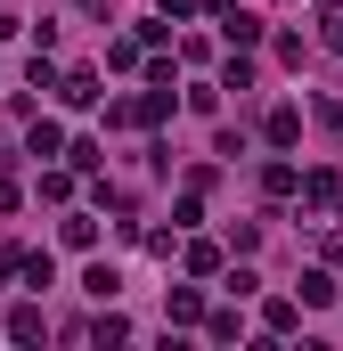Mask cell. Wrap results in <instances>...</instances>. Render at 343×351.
Returning <instances> with one entry per match:
<instances>
[{
	"instance_id": "8992f818",
	"label": "cell",
	"mask_w": 343,
	"mask_h": 351,
	"mask_svg": "<svg viewBox=\"0 0 343 351\" xmlns=\"http://www.w3.org/2000/svg\"><path fill=\"white\" fill-rule=\"evenodd\" d=\"M261 188H270V196H294V188H303V172H294V164H270V172H261Z\"/></svg>"
},
{
	"instance_id": "8fae6325",
	"label": "cell",
	"mask_w": 343,
	"mask_h": 351,
	"mask_svg": "<svg viewBox=\"0 0 343 351\" xmlns=\"http://www.w3.org/2000/svg\"><path fill=\"white\" fill-rule=\"evenodd\" d=\"M335 254H343V245H335Z\"/></svg>"
},
{
	"instance_id": "5b68a950",
	"label": "cell",
	"mask_w": 343,
	"mask_h": 351,
	"mask_svg": "<svg viewBox=\"0 0 343 351\" xmlns=\"http://www.w3.org/2000/svg\"><path fill=\"white\" fill-rule=\"evenodd\" d=\"M164 319H172V327H188V319H204V302H196V294L180 286V294H172V302H164Z\"/></svg>"
},
{
	"instance_id": "ba28073f",
	"label": "cell",
	"mask_w": 343,
	"mask_h": 351,
	"mask_svg": "<svg viewBox=\"0 0 343 351\" xmlns=\"http://www.w3.org/2000/svg\"><path fill=\"white\" fill-rule=\"evenodd\" d=\"M261 327H270V335H286V327H294V302H286V294H278V302H261Z\"/></svg>"
},
{
	"instance_id": "9c48e42d",
	"label": "cell",
	"mask_w": 343,
	"mask_h": 351,
	"mask_svg": "<svg viewBox=\"0 0 343 351\" xmlns=\"http://www.w3.org/2000/svg\"><path fill=\"white\" fill-rule=\"evenodd\" d=\"M229 41H237V49H254V41H261V25L246 16V8H229Z\"/></svg>"
},
{
	"instance_id": "30bf717a",
	"label": "cell",
	"mask_w": 343,
	"mask_h": 351,
	"mask_svg": "<svg viewBox=\"0 0 343 351\" xmlns=\"http://www.w3.org/2000/svg\"><path fill=\"white\" fill-rule=\"evenodd\" d=\"M319 41H327V49H343V0H335V8H319Z\"/></svg>"
},
{
	"instance_id": "7a4b0ae2",
	"label": "cell",
	"mask_w": 343,
	"mask_h": 351,
	"mask_svg": "<svg viewBox=\"0 0 343 351\" xmlns=\"http://www.w3.org/2000/svg\"><path fill=\"white\" fill-rule=\"evenodd\" d=\"M41 335H49V319H41L33 302H16V311H8V343H41Z\"/></svg>"
},
{
	"instance_id": "52a82bcc",
	"label": "cell",
	"mask_w": 343,
	"mask_h": 351,
	"mask_svg": "<svg viewBox=\"0 0 343 351\" xmlns=\"http://www.w3.org/2000/svg\"><path fill=\"white\" fill-rule=\"evenodd\" d=\"M303 302H335V278L327 269H303Z\"/></svg>"
},
{
	"instance_id": "3957f363",
	"label": "cell",
	"mask_w": 343,
	"mask_h": 351,
	"mask_svg": "<svg viewBox=\"0 0 343 351\" xmlns=\"http://www.w3.org/2000/svg\"><path fill=\"white\" fill-rule=\"evenodd\" d=\"M58 90H66V106H98V74H90V66H74Z\"/></svg>"
},
{
	"instance_id": "6da1fadb",
	"label": "cell",
	"mask_w": 343,
	"mask_h": 351,
	"mask_svg": "<svg viewBox=\"0 0 343 351\" xmlns=\"http://www.w3.org/2000/svg\"><path fill=\"white\" fill-rule=\"evenodd\" d=\"M303 196H311V213H343V180H335V172H311V180H303Z\"/></svg>"
},
{
	"instance_id": "277c9868",
	"label": "cell",
	"mask_w": 343,
	"mask_h": 351,
	"mask_svg": "<svg viewBox=\"0 0 343 351\" xmlns=\"http://www.w3.org/2000/svg\"><path fill=\"white\" fill-rule=\"evenodd\" d=\"M261 131H270L278 147H294V139H303V114H294V106H270V123H261Z\"/></svg>"
}]
</instances>
